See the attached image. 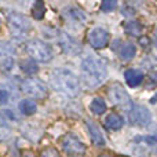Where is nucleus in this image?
I'll return each instance as SVG.
<instances>
[{
  "label": "nucleus",
  "instance_id": "f257e3e1",
  "mask_svg": "<svg viewBox=\"0 0 157 157\" xmlns=\"http://www.w3.org/2000/svg\"><path fill=\"white\" fill-rule=\"evenodd\" d=\"M80 73H81V83L88 90L99 87L106 80V76H108L105 62L101 58L95 57V55H88V57H86L81 61Z\"/></svg>",
  "mask_w": 157,
  "mask_h": 157
},
{
  "label": "nucleus",
  "instance_id": "aec40b11",
  "mask_svg": "<svg viewBox=\"0 0 157 157\" xmlns=\"http://www.w3.org/2000/svg\"><path fill=\"white\" fill-rule=\"evenodd\" d=\"M19 110H21L25 116H32V114H35L36 110H37V105H36V102L32 99H24L19 103Z\"/></svg>",
  "mask_w": 157,
  "mask_h": 157
},
{
  "label": "nucleus",
  "instance_id": "5701e85b",
  "mask_svg": "<svg viewBox=\"0 0 157 157\" xmlns=\"http://www.w3.org/2000/svg\"><path fill=\"white\" fill-rule=\"evenodd\" d=\"M21 68L24 72H26L28 75H35L39 71V66L36 65V62L33 59H26L21 62Z\"/></svg>",
  "mask_w": 157,
  "mask_h": 157
},
{
  "label": "nucleus",
  "instance_id": "393cba45",
  "mask_svg": "<svg viewBox=\"0 0 157 157\" xmlns=\"http://www.w3.org/2000/svg\"><path fill=\"white\" fill-rule=\"evenodd\" d=\"M40 157H59V153L55 147H46L40 153Z\"/></svg>",
  "mask_w": 157,
  "mask_h": 157
},
{
  "label": "nucleus",
  "instance_id": "9b49d317",
  "mask_svg": "<svg viewBox=\"0 0 157 157\" xmlns=\"http://www.w3.org/2000/svg\"><path fill=\"white\" fill-rule=\"evenodd\" d=\"M59 46L68 54H78L80 52V46L77 44V41L66 33H62L59 36Z\"/></svg>",
  "mask_w": 157,
  "mask_h": 157
},
{
  "label": "nucleus",
  "instance_id": "cd10ccee",
  "mask_svg": "<svg viewBox=\"0 0 157 157\" xmlns=\"http://www.w3.org/2000/svg\"><path fill=\"white\" fill-rule=\"evenodd\" d=\"M22 157H35V156H33L30 152H26V153H24V155H22Z\"/></svg>",
  "mask_w": 157,
  "mask_h": 157
},
{
  "label": "nucleus",
  "instance_id": "b1692460",
  "mask_svg": "<svg viewBox=\"0 0 157 157\" xmlns=\"http://www.w3.org/2000/svg\"><path fill=\"white\" fill-rule=\"evenodd\" d=\"M116 7H117V2H114V0H105V2L101 4V10H102L103 13L113 11Z\"/></svg>",
  "mask_w": 157,
  "mask_h": 157
},
{
  "label": "nucleus",
  "instance_id": "c85d7f7f",
  "mask_svg": "<svg viewBox=\"0 0 157 157\" xmlns=\"http://www.w3.org/2000/svg\"><path fill=\"white\" fill-rule=\"evenodd\" d=\"M99 157H110V156H109V155H101Z\"/></svg>",
  "mask_w": 157,
  "mask_h": 157
},
{
  "label": "nucleus",
  "instance_id": "f8f14e48",
  "mask_svg": "<svg viewBox=\"0 0 157 157\" xmlns=\"http://www.w3.org/2000/svg\"><path fill=\"white\" fill-rule=\"evenodd\" d=\"M86 124H87V128H88L90 138H91L92 144H94L95 146H103V145H105V138H103L99 127H98L95 123H92L91 120H87Z\"/></svg>",
  "mask_w": 157,
  "mask_h": 157
},
{
  "label": "nucleus",
  "instance_id": "4468645a",
  "mask_svg": "<svg viewBox=\"0 0 157 157\" xmlns=\"http://www.w3.org/2000/svg\"><path fill=\"white\" fill-rule=\"evenodd\" d=\"M14 66V58L7 46L0 44V68L4 71H11Z\"/></svg>",
  "mask_w": 157,
  "mask_h": 157
},
{
  "label": "nucleus",
  "instance_id": "bb28decb",
  "mask_svg": "<svg viewBox=\"0 0 157 157\" xmlns=\"http://www.w3.org/2000/svg\"><path fill=\"white\" fill-rule=\"evenodd\" d=\"M153 41H155V46L157 47V26H156L155 32H153Z\"/></svg>",
  "mask_w": 157,
  "mask_h": 157
},
{
  "label": "nucleus",
  "instance_id": "dca6fc26",
  "mask_svg": "<svg viewBox=\"0 0 157 157\" xmlns=\"http://www.w3.org/2000/svg\"><path fill=\"white\" fill-rule=\"evenodd\" d=\"M103 124H105V127L108 128V130L117 131V130H120V128L124 125V120H123V117L120 116V114L110 113V114H108V116L105 117Z\"/></svg>",
  "mask_w": 157,
  "mask_h": 157
},
{
  "label": "nucleus",
  "instance_id": "0eeeda50",
  "mask_svg": "<svg viewBox=\"0 0 157 157\" xmlns=\"http://www.w3.org/2000/svg\"><path fill=\"white\" fill-rule=\"evenodd\" d=\"M22 91L36 99H44L48 95L47 86L39 78H25L22 81Z\"/></svg>",
  "mask_w": 157,
  "mask_h": 157
},
{
  "label": "nucleus",
  "instance_id": "ddd939ff",
  "mask_svg": "<svg viewBox=\"0 0 157 157\" xmlns=\"http://www.w3.org/2000/svg\"><path fill=\"white\" fill-rule=\"evenodd\" d=\"M124 78L128 87L135 88V87L141 86V83L144 81V73L138 69H127L124 73Z\"/></svg>",
  "mask_w": 157,
  "mask_h": 157
},
{
  "label": "nucleus",
  "instance_id": "4be33fe9",
  "mask_svg": "<svg viewBox=\"0 0 157 157\" xmlns=\"http://www.w3.org/2000/svg\"><path fill=\"white\" fill-rule=\"evenodd\" d=\"M46 14V6L43 2H36L32 7V15L35 19H43Z\"/></svg>",
  "mask_w": 157,
  "mask_h": 157
},
{
  "label": "nucleus",
  "instance_id": "412c9836",
  "mask_svg": "<svg viewBox=\"0 0 157 157\" xmlns=\"http://www.w3.org/2000/svg\"><path fill=\"white\" fill-rule=\"evenodd\" d=\"M11 136V128L8 125V123L6 121V119H3L0 116V142L7 141Z\"/></svg>",
  "mask_w": 157,
  "mask_h": 157
},
{
  "label": "nucleus",
  "instance_id": "9d476101",
  "mask_svg": "<svg viewBox=\"0 0 157 157\" xmlns=\"http://www.w3.org/2000/svg\"><path fill=\"white\" fill-rule=\"evenodd\" d=\"M109 32L103 28H92L91 30L88 32V43L91 44L94 48L97 50H101V48H105L109 43Z\"/></svg>",
  "mask_w": 157,
  "mask_h": 157
},
{
  "label": "nucleus",
  "instance_id": "1a4fd4ad",
  "mask_svg": "<svg viewBox=\"0 0 157 157\" xmlns=\"http://www.w3.org/2000/svg\"><path fill=\"white\" fill-rule=\"evenodd\" d=\"M128 117H130V121L138 127H146L152 121V113L141 105H134L128 112Z\"/></svg>",
  "mask_w": 157,
  "mask_h": 157
},
{
  "label": "nucleus",
  "instance_id": "6ab92c4d",
  "mask_svg": "<svg viewBox=\"0 0 157 157\" xmlns=\"http://www.w3.org/2000/svg\"><path fill=\"white\" fill-rule=\"evenodd\" d=\"M90 110L94 114H97V116H101V114H103L106 112V102L99 97L94 98L91 101V103H90Z\"/></svg>",
  "mask_w": 157,
  "mask_h": 157
},
{
  "label": "nucleus",
  "instance_id": "6e6552de",
  "mask_svg": "<svg viewBox=\"0 0 157 157\" xmlns=\"http://www.w3.org/2000/svg\"><path fill=\"white\" fill-rule=\"evenodd\" d=\"M61 146L63 152L68 153L69 156H81L86 153V145L75 134H66L61 139Z\"/></svg>",
  "mask_w": 157,
  "mask_h": 157
},
{
  "label": "nucleus",
  "instance_id": "a878e982",
  "mask_svg": "<svg viewBox=\"0 0 157 157\" xmlns=\"http://www.w3.org/2000/svg\"><path fill=\"white\" fill-rule=\"evenodd\" d=\"M8 101V94L6 90H0V105H4Z\"/></svg>",
  "mask_w": 157,
  "mask_h": 157
},
{
  "label": "nucleus",
  "instance_id": "39448f33",
  "mask_svg": "<svg viewBox=\"0 0 157 157\" xmlns=\"http://www.w3.org/2000/svg\"><path fill=\"white\" fill-rule=\"evenodd\" d=\"M108 95H109V99L112 101V103L124 112H130L131 108L134 106L132 101H131V97L128 95V92L123 88L121 84H113V86L109 88Z\"/></svg>",
  "mask_w": 157,
  "mask_h": 157
},
{
  "label": "nucleus",
  "instance_id": "423d86ee",
  "mask_svg": "<svg viewBox=\"0 0 157 157\" xmlns=\"http://www.w3.org/2000/svg\"><path fill=\"white\" fill-rule=\"evenodd\" d=\"M7 24L14 36H24L29 32L30 21L19 13H10L7 17Z\"/></svg>",
  "mask_w": 157,
  "mask_h": 157
},
{
  "label": "nucleus",
  "instance_id": "a211bd4d",
  "mask_svg": "<svg viewBox=\"0 0 157 157\" xmlns=\"http://www.w3.org/2000/svg\"><path fill=\"white\" fill-rule=\"evenodd\" d=\"M124 30L127 35L141 36L142 32H144V26H142V24L138 21H128L124 24Z\"/></svg>",
  "mask_w": 157,
  "mask_h": 157
},
{
  "label": "nucleus",
  "instance_id": "f03ea898",
  "mask_svg": "<svg viewBox=\"0 0 157 157\" xmlns=\"http://www.w3.org/2000/svg\"><path fill=\"white\" fill-rule=\"evenodd\" d=\"M50 83L54 90L63 92L69 97H76L80 92V80L71 69H54L50 75Z\"/></svg>",
  "mask_w": 157,
  "mask_h": 157
},
{
  "label": "nucleus",
  "instance_id": "2eb2a0df",
  "mask_svg": "<svg viewBox=\"0 0 157 157\" xmlns=\"http://www.w3.org/2000/svg\"><path fill=\"white\" fill-rule=\"evenodd\" d=\"M63 15H65L66 18L69 19V21L77 22V24H83V22H86V19H87L86 14H84L83 11L80 10V8L73 7V6H71V7H66L65 10H63Z\"/></svg>",
  "mask_w": 157,
  "mask_h": 157
},
{
  "label": "nucleus",
  "instance_id": "f3484780",
  "mask_svg": "<svg viewBox=\"0 0 157 157\" xmlns=\"http://www.w3.org/2000/svg\"><path fill=\"white\" fill-rule=\"evenodd\" d=\"M119 55L123 61H131L134 59V57L136 55V48L132 43H125L121 46L119 51Z\"/></svg>",
  "mask_w": 157,
  "mask_h": 157
},
{
  "label": "nucleus",
  "instance_id": "20e7f679",
  "mask_svg": "<svg viewBox=\"0 0 157 157\" xmlns=\"http://www.w3.org/2000/svg\"><path fill=\"white\" fill-rule=\"evenodd\" d=\"M132 150L138 156L146 157L157 153V135H141L132 139Z\"/></svg>",
  "mask_w": 157,
  "mask_h": 157
},
{
  "label": "nucleus",
  "instance_id": "7ed1b4c3",
  "mask_svg": "<svg viewBox=\"0 0 157 157\" xmlns=\"http://www.w3.org/2000/svg\"><path fill=\"white\" fill-rule=\"evenodd\" d=\"M25 50L26 52L30 55L33 61H37V62H50L52 59V50L51 47L47 43L41 40H37V39H33V40H29L26 44H25Z\"/></svg>",
  "mask_w": 157,
  "mask_h": 157
}]
</instances>
